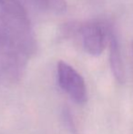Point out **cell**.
I'll use <instances>...</instances> for the list:
<instances>
[{
    "mask_svg": "<svg viewBox=\"0 0 133 134\" xmlns=\"http://www.w3.org/2000/svg\"><path fill=\"white\" fill-rule=\"evenodd\" d=\"M65 28L69 36H79L85 51L94 57L103 53L109 40V29L100 21L71 23Z\"/></svg>",
    "mask_w": 133,
    "mask_h": 134,
    "instance_id": "cell-1",
    "label": "cell"
},
{
    "mask_svg": "<svg viewBox=\"0 0 133 134\" xmlns=\"http://www.w3.org/2000/svg\"><path fill=\"white\" fill-rule=\"evenodd\" d=\"M57 81L59 87L76 103L84 104L87 101V87L83 77L64 61L57 63Z\"/></svg>",
    "mask_w": 133,
    "mask_h": 134,
    "instance_id": "cell-2",
    "label": "cell"
},
{
    "mask_svg": "<svg viewBox=\"0 0 133 134\" xmlns=\"http://www.w3.org/2000/svg\"><path fill=\"white\" fill-rule=\"evenodd\" d=\"M108 44H109V64L112 74L118 83L123 84L126 80V72L121 54L120 44L117 36L111 31H110Z\"/></svg>",
    "mask_w": 133,
    "mask_h": 134,
    "instance_id": "cell-3",
    "label": "cell"
},
{
    "mask_svg": "<svg viewBox=\"0 0 133 134\" xmlns=\"http://www.w3.org/2000/svg\"><path fill=\"white\" fill-rule=\"evenodd\" d=\"M0 7L3 15L15 19L28 20L25 8L20 0H0Z\"/></svg>",
    "mask_w": 133,
    "mask_h": 134,
    "instance_id": "cell-4",
    "label": "cell"
},
{
    "mask_svg": "<svg viewBox=\"0 0 133 134\" xmlns=\"http://www.w3.org/2000/svg\"><path fill=\"white\" fill-rule=\"evenodd\" d=\"M30 4L41 11L53 13V14H63L67 11L66 0H28Z\"/></svg>",
    "mask_w": 133,
    "mask_h": 134,
    "instance_id": "cell-5",
    "label": "cell"
},
{
    "mask_svg": "<svg viewBox=\"0 0 133 134\" xmlns=\"http://www.w3.org/2000/svg\"><path fill=\"white\" fill-rule=\"evenodd\" d=\"M132 48H133V43H132Z\"/></svg>",
    "mask_w": 133,
    "mask_h": 134,
    "instance_id": "cell-6",
    "label": "cell"
}]
</instances>
